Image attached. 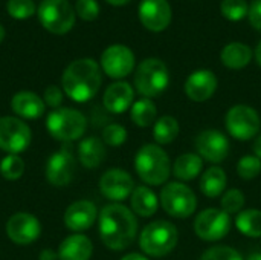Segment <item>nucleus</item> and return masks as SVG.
<instances>
[{"label": "nucleus", "mask_w": 261, "mask_h": 260, "mask_svg": "<svg viewBox=\"0 0 261 260\" xmlns=\"http://www.w3.org/2000/svg\"><path fill=\"white\" fill-rule=\"evenodd\" d=\"M98 227L102 244L113 251L128 248L138 234V221L135 213L116 202L109 204L101 210Z\"/></svg>", "instance_id": "nucleus-1"}, {"label": "nucleus", "mask_w": 261, "mask_h": 260, "mask_svg": "<svg viewBox=\"0 0 261 260\" xmlns=\"http://www.w3.org/2000/svg\"><path fill=\"white\" fill-rule=\"evenodd\" d=\"M101 69L92 58H80L72 61L61 78L63 89L69 98L76 103L92 100L101 87Z\"/></svg>", "instance_id": "nucleus-2"}, {"label": "nucleus", "mask_w": 261, "mask_h": 260, "mask_svg": "<svg viewBox=\"0 0 261 260\" xmlns=\"http://www.w3.org/2000/svg\"><path fill=\"white\" fill-rule=\"evenodd\" d=\"M138 176L148 185L164 184L171 173V162L167 152L156 144H145L135 156Z\"/></svg>", "instance_id": "nucleus-3"}, {"label": "nucleus", "mask_w": 261, "mask_h": 260, "mask_svg": "<svg viewBox=\"0 0 261 260\" xmlns=\"http://www.w3.org/2000/svg\"><path fill=\"white\" fill-rule=\"evenodd\" d=\"M177 241L179 233L171 222L154 221L142 230L139 245L147 256L164 257L176 248Z\"/></svg>", "instance_id": "nucleus-4"}, {"label": "nucleus", "mask_w": 261, "mask_h": 260, "mask_svg": "<svg viewBox=\"0 0 261 260\" xmlns=\"http://www.w3.org/2000/svg\"><path fill=\"white\" fill-rule=\"evenodd\" d=\"M86 127V116L80 110L69 107L52 110L46 120V129L50 136L63 143H72L75 139H80L84 135Z\"/></svg>", "instance_id": "nucleus-5"}, {"label": "nucleus", "mask_w": 261, "mask_h": 260, "mask_svg": "<svg viewBox=\"0 0 261 260\" xmlns=\"http://www.w3.org/2000/svg\"><path fill=\"white\" fill-rule=\"evenodd\" d=\"M170 83V74L164 61L158 58L144 60L135 74V87L144 98H153L165 92Z\"/></svg>", "instance_id": "nucleus-6"}, {"label": "nucleus", "mask_w": 261, "mask_h": 260, "mask_svg": "<svg viewBox=\"0 0 261 260\" xmlns=\"http://www.w3.org/2000/svg\"><path fill=\"white\" fill-rule=\"evenodd\" d=\"M161 205L170 216L185 219L196 211L197 198L184 182H170L161 192Z\"/></svg>", "instance_id": "nucleus-7"}, {"label": "nucleus", "mask_w": 261, "mask_h": 260, "mask_svg": "<svg viewBox=\"0 0 261 260\" xmlns=\"http://www.w3.org/2000/svg\"><path fill=\"white\" fill-rule=\"evenodd\" d=\"M37 12L43 28L52 34H66L75 25V12L67 0H43Z\"/></svg>", "instance_id": "nucleus-8"}, {"label": "nucleus", "mask_w": 261, "mask_h": 260, "mask_svg": "<svg viewBox=\"0 0 261 260\" xmlns=\"http://www.w3.org/2000/svg\"><path fill=\"white\" fill-rule=\"evenodd\" d=\"M225 124L231 136L239 141H249L258 135L261 120L254 107L246 104H237L228 110Z\"/></svg>", "instance_id": "nucleus-9"}, {"label": "nucleus", "mask_w": 261, "mask_h": 260, "mask_svg": "<svg viewBox=\"0 0 261 260\" xmlns=\"http://www.w3.org/2000/svg\"><path fill=\"white\" fill-rule=\"evenodd\" d=\"M32 139L28 124L14 116L0 118V149L8 155H18L24 152Z\"/></svg>", "instance_id": "nucleus-10"}, {"label": "nucleus", "mask_w": 261, "mask_h": 260, "mask_svg": "<svg viewBox=\"0 0 261 260\" xmlns=\"http://www.w3.org/2000/svg\"><path fill=\"white\" fill-rule=\"evenodd\" d=\"M231 230V218L220 208H206L200 211L194 221L197 238L206 242L223 239Z\"/></svg>", "instance_id": "nucleus-11"}, {"label": "nucleus", "mask_w": 261, "mask_h": 260, "mask_svg": "<svg viewBox=\"0 0 261 260\" xmlns=\"http://www.w3.org/2000/svg\"><path fill=\"white\" fill-rule=\"evenodd\" d=\"M101 66L110 78H124L135 67V55L127 46L113 44L102 52Z\"/></svg>", "instance_id": "nucleus-12"}, {"label": "nucleus", "mask_w": 261, "mask_h": 260, "mask_svg": "<svg viewBox=\"0 0 261 260\" xmlns=\"http://www.w3.org/2000/svg\"><path fill=\"white\" fill-rule=\"evenodd\" d=\"M99 190L107 199L113 202H121L128 196H132L135 190V181L130 176V173H127L125 170L112 169L101 176Z\"/></svg>", "instance_id": "nucleus-13"}, {"label": "nucleus", "mask_w": 261, "mask_h": 260, "mask_svg": "<svg viewBox=\"0 0 261 260\" xmlns=\"http://www.w3.org/2000/svg\"><path fill=\"white\" fill-rule=\"evenodd\" d=\"M194 144L199 156L213 164L225 161L229 153V141L219 130H203L197 135Z\"/></svg>", "instance_id": "nucleus-14"}, {"label": "nucleus", "mask_w": 261, "mask_h": 260, "mask_svg": "<svg viewBox=\"0 0 261 260\" xmlns=\"http://www.w3.org/2000/svg\"><path fill=\"white\" fill-rule=\"evenodd\" d=\"M75 173V158L67 146L55 152L46 164V179L54 187L67 185Z\"/></svg>", "instance_id": "nucleus-15"}, {"label": "nucleus", "mask_w": 261, "mask_h": 260, "mask_svg": "<svg viewBox=\"0 0 261 260\" xmlns=\"http://www.w3.org/2000/svg\"><path fill=\"white\" fill-rule=\"evenodd\" d=\"M41 227L35 216L29 213H15L6 224L8 238L17 245H29L40 238Z\"/></svg>", "instance_id": "nucleus-16"}, {"label": "nucleus", "mask_w": 261, "mask_h": 260, "mask_svg": "<svg viewBox=\"0 0 261 260\" xmlns=\"http://www.w3.org/2000/svg\"><path fill=\"white\" fill-rule=\"evenodd\" d=\"M138 14L141 23L151 32L164 31L171 21V6L168 0H142Z\"/></svg>", "instance_id": "nucleus-17"}, {"label": "nucleus", "mask_w": 261, "mask_h": 260, "mask_svg": "<svg viewBox=\"0 0 261 260\" xmlns=\"http://www.w3.org/2000/svg\"><path fill=\"white\" fill-rule=\"evenodd\" d=\"M217 89V78L211 70L200 69L193 72L185 81V93L196 103L210 100Z\"/></svg>", "instance_id": "nucleus-18"}, {"label": "nucleus", "mask_w": 261, "mask_h": 260, "mask_svg": "<svg viewBox=\"0 0 261 260\" xmlns=\"http://www.w3.org/2000/svg\"><path fill=\"white\" fill-rule=\"evenodd\" d=\"M96 207L90 201H76L67 207L64 213V224L72 231L89 230L96 221Z\"/></svg>", "instance_id": "nucleus-19"}, {"label": "nucleus", "mask_w": 261, "mask_h": 260, "mask_svg": "<svg viewBox=\"0 0 261 260\" xmlns=\"http://www.w3.org/2000/svg\"><path fill=\"white\" fill-rule=\"evenodd\" d=\"M133 98H135L133 87L125 81H116L106 89L102 103L106 110L112 113H122L132 106Z\"/></svg>", "instance_id": "nucleus-20"}, {"label": "nucleus", "mask_w": 261, "mask_h": 260, "mask_svg": "<svg viewBox=\"0 0 261 260\" xmlns=\"http://www.w3.org/2000/svg\"><path fill=\"white\" fill-rule=\"evenodd\" d=\"M93 253L90 239L84 234H72L66 238L58 248L60 260H89Z\"/></svg>", "instance_id": "nucleus-21"}, {"label": "nucleus", "mask_w": 261, "mask_h": 260, "mask_svg": "<svg viewBox=\"0 0 261 260\" xmlns=\"http://www.w3.org/2000/svg\"><path fill=\"white\" fill-rule=\"evenodd\" d=\"M11 107L18 116L26 120H35L44 113L46 104L37 93L23 90L14 95L11 101Z\"/></svg>", "instance_id": "nucleus-22"}, {"label": "nucleus", "mask_w": 261, "mask_h": 260, "mask_svg": "<svg viewBox=\"0 0 261 260\" xmlns=\"http://www.w3.org/2000/svg\"><path fill=\"white\" fill-rule=\"evenodd\" d=\"M130 204H132L133 213L141 216V218L153 216L159 207V201H158L154 192L145 185L135 187L132 196H130Z\"/></svg>", "instance_id": "nucleus-23"}, {"label": "nucleus", "mask_w": 261, "mask_h": 260, "mask_svg": "<svg viewBox=\"0 0 261 260\" xmlns=\"http://www.w3.org/2000/svg\"><path fill=\"white\" fill-rule=\"evenodd\" d=\"M78 156L84 167L87 169H96L101 166V162L106 158V146L102 139L96 136H89L80 143L78 147Z\"/></svg>", "instance_id": "nucleus-24"}, {"label": "nucleus", "mask_w": 261, "mask_h": 260, "mask_svg": "<svg viewBox=\"0 0 261 260\" xmlns=\"http://www.w3.org/2000/svg\"><path fill=\"white\" fill-rule=\"evenodd\" d=\"M252 51L245 43H229L222 49L220 60L229 69H243L249 64Z\"/></svg>", "instance_id": "nucleus-25"}, {"label": "nucleus", "mask_w": 261, "mask_h": 260, "mask_svg": "<svg viewBox=\"0 0 261 260\" xmlns=\"http://www.w3.org/2000/svg\"><path fill=\"white\" fill-rule=\"evenodd\" d=\"M226 173L220 167L208 169L200 178V192L206 198H219L223 195L226 187Z\"/></svg>", "instance_id": "nucleus-26"}, {"label": "nucleus", "mask_w": 261, "mask_h": 260, "mask_svg": "<svg viewBox=\"0 0 261 260\" xmlns=\"http://www.w3.org/2000/svg\"><path fill=\"white\" fill-rule=\"evenodd\" d=\"M202 167H203V162L199 155L184 153L176 159L173 166V175L180 181H193L194 178L200 175Z\"/></svg>", "instance_id": "nucleus-27"}, {"label": "nucleus", "mask_w": 261, "mask_h": 260, "mask_svg": "<svg viewBox=\"0 0 261 260\" xmlns=\"http://www.w3.org/2000/svg\"><path fill=\"white\" fill-rule=\"evenodd\" d=\"M130 115H132V121L138 127H150L156 121L158 109L150 98H141L136 103H133Z\"/></svg>", "instance_id": "nucleus-28"}, {"label": "nucleus", "mask_w": 261, "mask_h": 260, "mask_svg": "<svg viewBox=\"0 0 261 260\" xmlns=\"http://www.w3.org/2000/svg\"><path fill=\"white\" fill-rule=\"evenodd\" d=\"M236 225L239 231L248 238H261V210L249 208L237 215Z\"/></svg>", "instance_id": "nucleus-29"}, {"label": "nucleus", "mask_w": 261, "mask_h": 260, "mask_svg": "<svg viewBox=\"0 0 261 260\" xmlns=\"http://www.w3.org/2000/svg\"><path fill=\"white\" fill-rule=\"evenodd\" d=\"M179 123L176 118L170 116V115H165V116H161L154 126H153V136L156 139L158 144H171L177 136H179Z\"/></svg>", "instance_id": "nucleus-30"}, {"label": "nucleus", "mask_w": 261, "mask_h": 260, "mask_svg": "<svg viewBox=\"0 0 261 260\" xmlns=\"http://www.w3.org/2000/svg\"><path fill=\"white\" fill-rule=\"evenodd\" d=\"M0 173L8 181H15L24 173V162L18 155H8L0 162Z\"/></svg>", "instance_id": "nucleus-31"}, {"label": "nucleus", "mask_w": 261, "mask_h": 260, "mask_svg": "<svg viewBox=\"0 0 261 260\" xmlns=\"http://www.w3.org/2000/svg\"><path fill=\"white\" fill-rule=\"evenodd\" d=\"M222 15L231 21L243 20L249 12V5L246 0H222L220 5Z\"/></svg>", "instance_id": "nucleus-32"}, {"label": "nucleus", "mask_w": 261, "mask_h": 260, "mask_svg": "<svg viewBox=\"0 0 261 260\" xmlns=\"http://www.w3.org/2000/svg\"><path fill=\"white\" fill-rule=\"evenodd\" d=\"M220 205H222V210L225 213H228V215H239L243 210V207H245V195L240 190H237V188L228 190L222 196Z\"/></svg>", "instance_id": "nucleus-33"}, {"label": "nucleus", "mask_w": 261, "mask_h": 260, "mask_svg": "<svg viewBox=\"0 0 261 260\" xmlns=\"http://www.w3.org/2000/svg\"><path fill=\"white\" fill-rule=\"evenodd\" d=\"M237 173L242 179H254L261 173V159L255 155L243 156L237 164Z\"/></svg>", "instance_id": "nucleus-34"}, {"label": "nucleus", "mask_w": 261, "mask_h": 260, "mask_svg": "<svg viewBox=\"0 0 261 260\" xmlns=\"http://www.w3.org/2000/svg\"><path fill=\"white\" fill-rule=\"evenodd\" d=\"M6 8L8 14L18 20L29 18L35 12V5L32 0H8Z\"/></svg>", "instance_id": "nucleus-35"}, {"label": "nucleus", "mask_w": 261, "mask_h": 260, "mask_svg": "<svg viewBox=\"0 0 261 260\" xmlns=\"http://www.w3.org/2000/svg\"><path fill=\"white\" fill-rule=\"evenodd\" d=\"M102 141L110 147L122 146L127 141V130L121 124H109L102 130Z\"/></svg>", "instance_id": "nucleus-36"}, {"label": "nucleus", "mask_w": 261, "mask_h": 260, "mask_svg": "<svg viewBox=\"0 0 261 260\" xmlns=\"http://www.w3.org/2000/svg\"><path fill=\"white\" fill-rule=\"evenodd\" d=\"M200 260H245L242 257V254L231 248V247H225V245H219V247H213L210 250H206L203 253V256Z\"/></svg>", "instance_id": "nucleus-37"}, {"label": "nucleus", "mask_w": 261, "mask_h": 260, "mask_svg": "<svg viewBox=\"0 0 261 260\" xmlns=\"http://www.w3.org/2000/svg\"><path fill=\"white\" fill-rule=\"evenodd\" d=\"M75 9L78 15L86 21H93L99 14V5L96 0H76Z\"/></svg>", "instance_id": "nucleus-38"}, {"label": "nucleus", "mask_w": 261, "mask_h": 260, "mask_svg": "<svg viewBox=\"0 0 261 260\" xmlns=\"http://www.w3.org/2000/svg\"><path fill=\"white\" fill-rule=\"evenodd\" d=\"M43 101H44V104H47L49 107L57 109V107L61 104V101H63V92H61L60 87H57V86H49V87L44 90Z\"/></svg>", "instance_id": "nucleus-39"}, {"label": "nucleus", "mask_w": 261, "mask_h": 260, "mask_svg": "<svg viewBox=\"0 0 261 260\" xmlns=\"http://www.w3.org/2000/svg\"><path fill=\"white\" fill-rule=\"evenodd\" d=\"M249 21L251 25L257 29L261 31V0H254L252 5L249 6Z\"/></svg>", "instance_id": "nucleus-40"}, {"label": "nucleus", "mask_w": 261, "mask_h": 260, "mask_svg": "<svg viewBox=\"0 0 261 260\" xmlns=\"http://www.w3.org/2000/svg\"><path fill=\"white\" fill-rule=\"evenodd\" d=\"M40 260H58V254H55L52 250H43L40 253Z\"/></svg>", "instance_id": "nucleus-41"}, {"label": "nucleus", "mask_w": 261, "mask_h": 260, "mask_svg": "<svg viewBox=\"0 0 261 260\" xmlns=\"http://www.w3.org/2000/svg\"><path fill=\"white\" fill-rule=\"evenodd\" d=\"M254 153H255L257 158H260L261 159V135L257 136V139H255V143H254Z\"/></svg>", "instance_id": "nucleus-42"}, {"label": "nucleus", "mask_w": 261, "mask_h": 260, "mask_svg": "<svg viewBox=\"0 0 261 260\" xmlns=\"http://www.w3.org/2000/svg\"><path fill=\"white\" fill-rule=\"evenodd\" d=\"M121 260H148L145 256H142V254H139V253H132V254H127V256H124Z\"/></svg>", "instance_id": "nucleus-43"}, {"label": "nucleus", "mask_w": 261, "mask_h": 260, "mask_svg": "<svg viewBox=\"0 0 261 260\" xmlns=\"http://www.w3.org/2000/svg\"><path fill=\"white\" fill-rule=\"evenodd\" d=\"M246 260H261V251H252Z\"/></svg>", "instance_id": "nucleus-44"}, {"label": "nucleus", "mask_w": 261, "mask_h": 260, "mask_svg": "<svg viewBox=\"0 0 261 260\" xmlns=\"http://www.w3.org/2000/svg\"><path fill=\"white\" fill-rule=\"evenodd\" d=\"M106 2H109L110 5H115V6H121V5H125L130 0H106Z\"/></svg>", "instance_id": "nucleus-45"}, {"label": "nucleus", "mask_w": 261, "mask_h": 260, "mask_svg": "<svg viewBox=\"0 0 261 260\" xmlns=\"http://www.w3.org/2000/svg\"><path fill=\"white\" fill-rule=\"evenodd\" d=\"M255 58H257V63L261 66V41L258 43L257 49H255Z\"/></svg>", "instance_id": "nucleus-46"}, {"label": "nucleus", "mask_w": 261, "mask_h": 260, "mask_svg": "<svg viewBox=\"0 0 261 260\" xmlns=\"http://www.w3.org/2000/svg\"><path fill=\"white\" fill-rule=\"evenodd\" d=\"M3 38H5V28L0 25V43L3 41Z\"/></svg>", "instance_id": "nucleus-47"}]
</instances>
